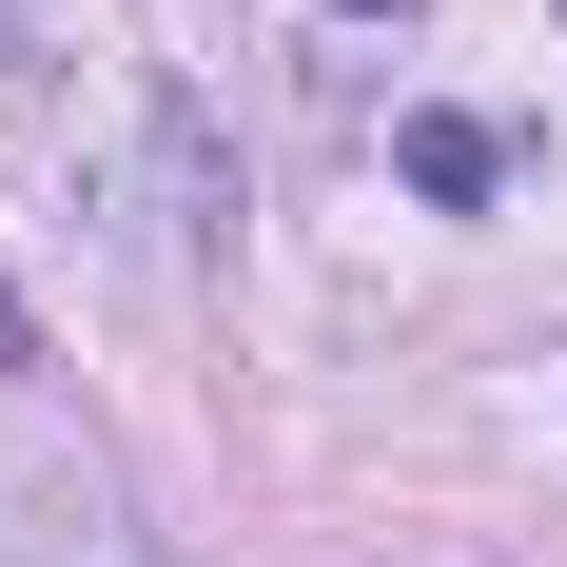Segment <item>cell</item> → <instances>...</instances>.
Wrapping results in <instances>:
<instances>
[{"instance_id":"1","label":"cell","mask_w":567,"mask_h":567,"mask_svg":"<svg viewBox=\"0 0 567 567\" xmlns=\"http://www.w3.org/2000/svg\"><path fill=\"white\" fill-rule=\"evenodd\" d=\"M392 176H411V196H431V216H470V196L509 176V137H489V117H470V99H411V117H392Z\"/></svg>"},{"instance_id":"2","label":"cell","mask_w":567,"mask_h":567,"mask_svg":"<svg viewBox=\"0 0 567 567\" xmlns=\"http://www.w3.org/2000/svg\"><path fill=\"white\" fill-rule=\"evenodd\" d=\"M59 99V40H40V0H0V117H40Z\"/></svg>"},{"instance_id":"3","label":"cell","mask_w":567,"mask_h":567,"mask_svg":"<svg viewBox=\"0 0 567 567\" xmlns=\"http://www.w3.org/2000/svg\"><path fill=\"white\" fill-rule=\"evenodd\" d=\"M0 372H40V313H20V293H0Z\"/></svg>"},{"instance_id":"4","label":"cell","mask_w":567,"mask_h":567,"mask_svg":"<svg viewBox=\"0 0 567 567\" xmlns=\"http://www.w3.org/2000/svg\"><path fill=\"white\" fill-rule=\"evenodd\" d=\"M333 20H411V0H333Z\"/></svg>"}]
</instances>
